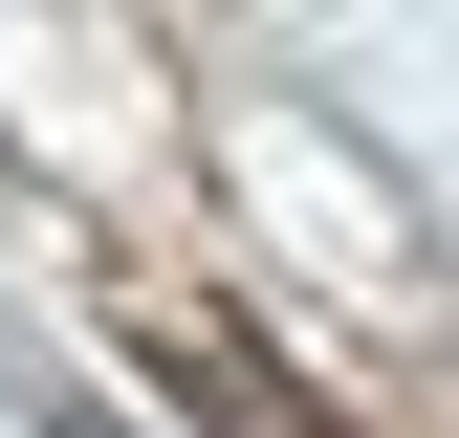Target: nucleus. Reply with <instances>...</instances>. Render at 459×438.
<instances>
[{"mask_svg": "<svg viewBox=\"0 0 459 438\" xmlns=\"http://www.w3.org/2000/svg\"><path fill=\"white\" fill-rule=\"evenodd\" d=\"M153 372H176V416H197V438H351L307 372H263L241 328H153Z\"/></svg>", "mask_w": 459, "mask_h": 438, "instance_id": "nucleus-1", "label": "nucleus"}, {"mask_svg": "<svg viewBox=\"0 0 459 438\" xmlns=\"http://www.w3.org/2000/svg\"><path fill=\"white\" fill-rule=\"evenodd\" d=\"M44 438H109V395H44Z\"/></svg>", "mask_w": 459, "mask_h": 438, "instance_id": "nucleus-2", "label": "nucleus"}]
</instances>
